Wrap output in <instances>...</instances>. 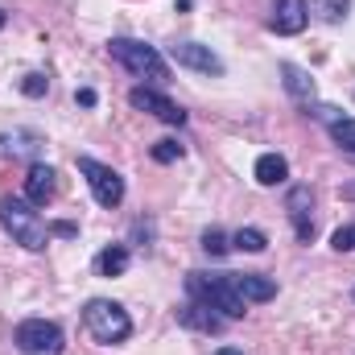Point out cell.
Masks as SVG:
<instances>
[{"instance_id":"6da1fadb","label":"cell","mask_w":355,"mask_h":355,"mask_svg":"<svg viewBox=\"0 0 355 355\" xmlns=\"http://www.w3.org/2000/svg\"><path fill=\"white\" fill-rule=\"evenodd\" d=\"M0 227L12 236V244L29 248V252H42L50 244V223L33 211L29 198H17V194H4L0 198Z\"/></svg>"},{"instance_id":"7a4b0ae2","label":"cell","mask_w":355,"mask_h":355,"mask_svg":"<svg viewBox=\"0 0 355 355\" xmlns=\"http://www.w3.org/2000/svg\"><path fill=\"white\" fill-rule=\"evenodd\" d=\"M186 293H190L194 302H202V306L219 310L227 322L248 314V302L227 285V272H198V268H194V272H186Z\"/></svg>"},{"instance_id":"3957f363","label":"cell","mask_w":355,"mask_h":355,"mask_svg":"<svg viewBox=\"0 0 355 355\" xmlns=\"http://www.w3.org/2000/svg\"><path fill=\"white\" fill-rule=\"evenodd\" d=\"M83 327H87L91 339L103 343V347H120V343L132 335L128 310H124L120 302H112V297H91L87 306H83Z\"/></svg>"},{"instance_id":"277c9868","label":"cell","mask_w":355,"mask_h":355,"mask_svg":"<svg viewBox=\"0 0 355 355\" xmlns=\"http://www.w3.org/2000/svg\"><path fill=\"white\" fill-rule=\"evenodd\" d=\"M107 54L137 79H149V83H166L170 79V67L166 58L157 54V46L149 42H137V37H112L107 42Z\"/></svg>"},{"instance_id":"5b68a950","label":"cell","mask_w":355,"mask_h":355,"mask_svg":"<svg viewBox=\"0 0 355 355\" xmlns=\"http://www.w3.org/2000/svg\"><path fill=\"white\" fill-rule=\"evenodd\" d=\"M12 343L21 355H62L67 352V335L58 322H46V318H25L17 331H12Z\"/></svg>"},{"instance_id":"8992f818","label":"cell","mask_w":355,"mask_h":355,"mask_svg":"<svg viewBox=\"0 0 355 355\" xmlns=\"http://www.w3.org/2000/svg\"><path fill=\"white\" fill-rule=\"evenodd\" d=\"M79 174L87 178V186H91V194H95V202L99 207H120L124 202V178L116 174L112 166H103V162H95V157H79Z\"/></svg>"},{"instance_id":"52a82bcc","label":"cell","mask_w":355,"mask_h":355,"mask_svg":"<svg viewBox=\"0 0 355 355\" xmlns=\"http://www.w3.org/2000/svg\"><path fill=\"white\" fill-rule=\"evenodd\" d=\"M128 103H132L137 112H149V116H157L162 124H178V128L186 124V112L178 107L170 95H162L157 87H132V91H128Z\"/></svg>"},{"instance_id":"ba28073f","label":"cell","mask_w":355,"mask_h":355,"mask_svg":"<svg viewBox=\"0 0 355 355\" xmlns=\"http://www.w3.org/2000/svg\"><path fill=\"white\" fill-rule=\"evenodd\" d=\"M285 211H289V223H293V236L302 244L314 240V190L310 186H293L285 194Z\"/></svg>"},{"instance_id":"9c48e42d","label":"cell","mask_w":355,"mask_h":355,"mask_svg":"<svg viewBox=\"0 0 355 355\" xmlns=\"http://www.w3.org/2000/svg\"><path fill=\"white\" fill-rule=\"evenodd\" d=\"M306 25H310V4H306V0H272L268 29H272L277 37H297Z\"/></svg>"},{"instance_id":"30bf717a","label":"cell","mask_w":355,"mask_h":355,"mask_svg":"<svg viewBox=\"0 0 355 355\" xmlns=\"http://www.w3.org/2000/svg\"><path fill=\"white\" fill-rule=\"evenodd\" d=\"M170 58L186 71H198V75H223V58L211 50V46H198V42H178L170 46Z\"/></svg>"},{"instance_id":"8fae6325","label":"cell","mask_w":355,"mask_h":355,"mask_svg":"<svg viewBox=\"0 0 355 355\" xmlns=\"http://www.w3.org/2000/svg\"><path fill=\"white\" fill-rule=\"evenodd\" d=\"M178 322L186 327V331H202V335H219L223 327H227V318L223 314H215L211 306H202V302H186V306H178Z\"/></svg>"},{"instance_id":"7c38bea8","label":"cell","mask_w":355,"mask_h":355,"mask_svg":"<svg viewBox=\"0 0 355 355\" xmlns=\"http://www.w3.org/2000/svg\"><path fill=\"white\" fill-rule=\"evenodd\" d=\"M227 285L252 306V302H272L277 297V281L265 272H227Z\"/></svg>"},{"instance_id":"4fadbf2b","label":"cell","mask_w":355,"mask_h":355,"mask_svg":"<svg viewBox=\"0 0 355 355\" xmlns=\"http://www.w3.org/2000/svg\"><path fill=\"white\" fill-rule=\"evenodd\" d=\"M54 194H58V174H54L50 166L33 162V166H29V174H25V198H29L33 207H46Z\"/></svg>"},{"instance_id":"5bb4252c","label":"cell","mask_w":355,"mask_h":355,"mask_svg":"<svg viewBox=\"0 0 355 355\" xmlns=\"http://www.w3.org/2000/svg\"><path fill=\"white\" fill-rule=\"evenodd\" d=\"M281 79H285V91H289V99L293 103H314V79H310V71H302L297 62H281Z\"/></svg>"},{"instance_id":"9a60e30c","label":"cell","mask_w":355,"mask_h":355,"mask_svg":"<svg viewBox=\"0 0 355 355\" xmlns=\"http://www.w3.org/2000/svg\"><path fill=\"white\" fill-rule=\"evenodd\" d=\"M252 174H257V182H261V186H281V182L289 178V162H285L281 153H261Z\"/></svg>"},{"instance_id":"2e32d148","label":"cell","mask_w":355,"mask_h":355,"mask_svg":"<svg viewBox=\"0 0 355 355\" xmlns=\"http://www.w3.org/2000/svg\"><path fill=\"white\" fill-rule=\"evenodd\" d=\"M128 261H132L128 248H124V244H112V248H103V252L95 257V272H99V277H124V272H128Z\"/></svg>"},{"instance_id":"e0dca14e","label":"cell","mask_w":355,"mask_h":355,"mask_svg":"<svg viewBox=\"0 0 355 355\" xmlns=\"http://www.w3.org/2000/svg\"><path fill=\"white\" fill-rule=\"evenodd\" d=\"M232 248H240V252H265L268 236L261 232V227H240V232L232 236Z\"/></svg>"},{"instance_id":"ac0fdd59","label":"cell","mask_w":355,"mask_h":355,"mask_svg":"<svg viewBox=\"0 0 355 355\" xmlns=\"http://www.w3.org/2000/svg\"><path fill=\"white\" fill-rule=\"evenodd\" d=\"M331 141H335L343 153H352V157H355V120H352V116H343V120H335V124H331Z\"/></svg>"},{"instance_id":"d6986e66","label":"cell","mask_w":355,"mask_h":355,"mask_svg":"<svg viewBox=\"0 0 355 355\" xmlns=\"http://www.w3.org/2000/svg\"><path fill=\"white\" fill-rule=\"evenodd\" d=\"M202 252H207V257H227V252H232V236L219 232V227H207V232H202Z\"/></svg>"},{"instance_id":"ffe728a7","label":"cell","mask_w":355,"mask_h":355,"mask_svg":"<svg viewBox=\"0 0 355 355\" xmlns=\"http://www.w3.org/2000/svg\"><path fill=\"white\" fill-rule=\"evenodd\" d=\"M310 8H314V12H318V17H322L327 25H339V21L347 17V8H352V0H314Z\"/></svg>"},{"instance_id":"44dd1931","label":"cell","mask_w":355,"mask_h":355,"mask_svg":"<svg viewBox=\"0 0 355 355\" xmlns=\"http://www.w3.org/2000/svg\"><path fill=\"white\" fill-rule=\"evenodd\" d=\"M182 153H186V149H182L178 141H157V145H153V162H162V166H170V162H178Z\"/></svg>"},{"instance_id":"7402d4cb","label":"cell","mask_w":355,"mask_h":355,"mask_svg":"<svg viewBox=\"0 0 355 355\" xmlns=\"http://www.w3.org/2000/svg\"><path fill=\"white\" fill-rule=\"evenodd\" d=\"M21 91H25L29 99H37V95H46V91H50V79L33 71V75H25V79H21Z\"/></svg>"},{"instance_id":"603a6c76","label":"cell","mask_w":355,"mask_h":355,"mask_svg":"<svg viewBox=\"0 0 355 355\" xmlns=\"http://www.w3.org/2000/svg\"><path fill=\"white\" fill-rule=\"evenodd\" d=\"M331 248H335V252H355V227H339V232L331 236Z\"/></svg>"},{"instance_id":"cb8c5ba5","label":"cell","mask_w":355,"mask_h":355,"mask_svg":"<svg viewBox=\"0 0 355 355\" xmlns=\"http://www.w3.org/2000/svg\"><path fill=\"white\" fill-rule=\"evenodd\" d=\"M50 236H75V223H54Z\"/></svg>"},{"instance_id":"d4e9b609","label":"cell","mask_w":355,"mask_h":355,"mask_svg":"<svg viewBox=\"0 0 355 355\" xmlns=\"http://www.w3.org/2000/svg\"><path fill=\"white\" fill-rule=\"evenodd\" d=\"M75 99H79L83 107H95V91H91V87H83V91H79V95H75Z\"/></svg>"},{"instance_id":"484cf974","label":"cell","mask_w":355,"mask_h":355,"mask_svg":"<svg viewBox=\"0 0 355 355\" xmlns=\"http://www.w3.org/2000/svg\"><path fill=\"white\" fill-rule=\"evenodd\" d=\"M343 198H355V182H347V186H343Z\"/></svg>"},{"instance_id":"4316f807","label":"cell","mask_w":355,"mask_h":355,"mask_svg":"<svg viewBox=\"0 0 355 355\" xmlns=\"http://www.w3.org/2000/svg\"><path fill=\"white\" fill-rule=\"evenodd\" d=\"M215 355H244V352H236V347H219Z\"/></svg>"},{"instance_id":"83f0119b","label":"cell","mask_w":355,"mask_h":355,"mask_svg":"<svg viewBox=\"0 0 355 355\" xmlns=\"http://www.w3.org/2000/svg\"><path fill=\"white\" fill-rule=\"evenodd\" d=\"M0 25H4V12H0Z\"/></svg>"},{"instance_id":"f1b7e54d","label":"cell","mask_w":355,"mask_h":355,"mask_svg":"<svg viewBox=\"0 0 355 355\" xmlns=\"http://www.w3.org/2000/svg\"><path fill=\"white\" fill-rule=\"evenodd\" d=\"M352 297H355V289H352Z\"/></svg>"}]
</instances>
